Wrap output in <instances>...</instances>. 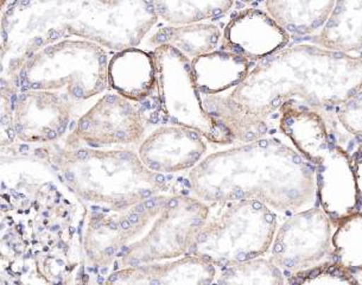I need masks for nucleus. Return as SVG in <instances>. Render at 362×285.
Wrapping results in <instances>:
<instances>
[{
    "label": "nucleus",
    "instance_id": "1",
    "mask_svg": "<svg viewBox=\"0 0 362 285\" xmlns=\"http://www.w3.org/2000/svg\"><path fill=\"white\" fill-rule=\"evenodd\" d=\"M361 89L362 56L296 45L257 63L232 92L201 95V100L241 144L269 136L271 122L286 101L333 111Z\"/></svg>",
    "mask_w": 362,
    "mask_h": 285
},
{
    "label": "nucleus",
    "instance_id": "25",
    "mask_svg": "<svg viewBox=\"0 0 362 285\" xmlns=\"http://www.w3.org/2000/svg\"><path fill=\"white\" fill-rule=\"evenodd\" d=\"M333 113L341 127L362 144V89L334 108Z\"/></svg>",
    "mask_w": 362,
    "mask_h": 285
},
{
    "label": "nucleus",
    "instance_id": "5",
    "mask_svg": "<svg viewBox=\"0 0 362 285\" xmlns=\"http://www.w3.org/2000/svg\"><path fill=\"white\" fill-rule=\"evenodd\" d=\"M207 220L196 234L189 256L218 270L262 258L270 251L278 228L277 214L258 201L209 204Z\"/></svg>",
    "mask_w": 362,
    "mask_h": 285
},
{
    "label": "nucleus",
    "instance_id": "15",
    "mask_svg": "<svg viewBox=\"0 0 362 285\" xmlns=\"http://www.w3.org/2000/svg\"><path fill=\"white\" fill-rule=\"evenodd\" d=\"M276 119L281 134L314 167L335 143L323 113L300 101L284 103L278 110Z\"/></svg>",
    "mask_w": 362,
    "mask_h": 285
},
{
    "label": "nucleus",
    "instance_id": "23",
    "mask_svg": "<svg viewBox=\"0 0 362 285\" xmlns=\"http://www.w3.org/2000/svg\"><path fill=\"white\" fill-rule=\"evenodd\" d=\"M218 285H285V276L270 260L257 258L218 269Z\"/></svg>",
    "mask_w": 362,
    "mask_h": 285
},
{
    "label": "nucleus",
    "instance_id": "26",
    "mask_svg": "<svg viewBox=\"0 0 362 285\" xmlns=\"http://www.w3.org/2000/svg\"><path fill=\"white\" fill-rule=\"evenodd\" d=\"M351 157L353 171H354L355 183H356V189H358V201H360V206L362 207V144L358 145Z\"/></svg>",
    "mask_w": 362,
    "mask_h": 285
},
{
    "label": "nucleus",
    "instance_id": "11",
    "mask_svg": "<svg viewBox=\"0 0 362 285\" xmlns=\"http://www.w3.org/2000/svg\"><path fill=\"white\" fill-rule=\"evenodd\" d=\"M207 143L192 129L168 124L145 136L138 145L137 155L148 170L169 178L197 167L207 156Z\"/></svg>",
    "mask_w": 362,
    "mask_h": 285
},
{
    "label": "nucleus",
    "instance_id": "4",
    "mask_svg": "<svg viewBox=\"0 0 362 285\" xmlns=\"http://www.w3.org/2000/svg\"><path fill=\"white\" fill-rule=\"evenodd\" d=\"M52 161L63 185L96 209H122L176 192L170 178L148 170L131 149L71 146L56 152Z\"/></svg>",
    "mask_w": 362,
    "mask_h": 285
},
{
    "label": "nucleus",
    "instance_id": "8",
    "mask_svg": "<svg viewBox=\"0 0 362 285\" xmlns=\"http://www.w3.org/2000/svg\"><path fill=\"white\" fill-rule=\"evenodd\" d=\"M333 225L320 206L288 215L278 226L269 260L286 277L333 262Z\"/></svg>",
    "mask_w": 362,
    "mask_h": 285
},
{
    "label": "nucleus",
    "instance_id": "10",
    "mask_svg": "<svg viewBox=\"0 0 362 285\" xmlns=\"http://www.w3.org/2000/svg\"><path fill=\"white\" fill-rule=\"evenodd\" d=\"M146 130L148 115L143 108L115 92L101 98L80 119L74 139L89 149H126L141 144Z\"/></svg>",
    "mask_w": 362,
    "mask_h": 285
},
{
    "label": "nucleus",
    "instance_id": "22",
    "mask_svg": "<svg viewBox=\"0 0 362 285\" xmlns=\"http://www.w3.org/2000/svg\"><path fill=\"white\" fill-rule=\"evenodd\" d=\"M333 262L351 274L362 271V211L344 219L333 233Z\"/></svg>",
    "mask_w": 362,
    "mask_h": 285
},
{
    "label": "nucleus",
    "instance_id": "12",
    "mask_svg": "<svg viewBox=\"0 0 362 285\" xmlns=\"http://www.w3.org/2000/svg\"><path fill=\"white\" fill-rule=\"evenodd\" d=\"M288 43L290 36L265 10L246 4L230 16L222 29L220 49L258 63L281 52Z\"/></svg>",
    "mask_w": 362,
    "mask_h": 285
},
{
    "label": "nucleus",
    "instance_id": "16",
    "mask_svg": "<svg viewBox=\"0 0 362 285\" xmlns=\"http://www.w3.org/2000/svg\"><path fill=\"white\" fill-rule=\"evenodd\" d=\"M108 85L136 104L156 95V64L152 52L134 48L117 52L108 63Z\"/></svg>",
    "mask_w": 362,
    "mask_h": 285
},
{
    "label": "nucleus",
    "instance_id": "3",
    "mask_svg": "<svg viewBox=\"0 0 362 285\" xmlns=\"http://www.w3.org/2000/svg\"><path fill=\"white\" fill-rule=\"evenodd\" d=\"M209 209L183 192L156 195L122 209L93 208L83 230L86 265L112 272L181 258Z\"/></svg>",
    "mask_w": 362,
    "mask_h": 285
},
{
    "label": "nucleus",
    "instance_id": "7",
    "mask_svg": "<svg viewBox=\"0 0 362 285\" xmlns=\"http://www.w3.org/2000/svg\"><path fill=\"white\" fill-rule=\"evenodd\" d=\"M156 64V98L169 124L185 126L216 145H234L233 136L208 115L196 87L192 61L167 45L152 50Z\"/></svg>",
    "mask_w": 362,
    "mask_h": 285
},
{
    "label": "nucleus",
    "instance_id": "20",
    "mask_svg": "<svg viewBox=\"0 0 362 285\" xmlns=\"http://www.w3.org/2000/svg\"><path fill=\"white\" fill-rule=\"evenodd\" d=\"M334 0H269L262 3L271 18L291 37L314 36L323 28L335 6Z\"/></svg>",
    "mask_w": 362,
    "mask_h": 285
},
{
    "label": "nucleus",
    "instance_id": "18",
    "mask_svg": "<svg viewBox=\"0 0 362 285\" xmlns=\"http://www.w3.org/2000/svg\"><path fill=\"white\" fill-rule=\"evenodd\" d=\"M222 29L215 23L192 25L156 26L141 45L152 52L167 45L187 59H192L216 52L221 47Z\"/></svg>",
    "mask_w": 362,
    "mask_h": 285
},
{
    "label": "nucleus",
    "instance_id": "21",
    "mask_svg": "<svg viewBox=\"0 0 362 285\" xmlns=\"http://www.w3.org/2000/svg\"><path fill=\"white\" fill-rule=\"evenodd\" d=\"M151 4L159 21L165 25L182 26L214 23L230 13L237 3L228 0H159L151 1Z\"/></svg>",
    "mask_w": 362,
    "mask_h": 285
},
{
    "label": "nucleus",
    "instance_id": "14",
    "mask_svg": "<svg viewBox=\"0 0 362 285\" xmlns=\"http://www.w3.org/2000/svg\"><path fill=\"white\" fill-rule=\"evenodd\" d=\"M218 270L197 257L124 267L108 274L104 285H211Z\"/></svg>",
    "mask_w": 362,
    "mask_h": 285
},
{
    "label": "nucleus",
    "instance_id": "24",
    "mask_svg": "<svg viewBox=\"0 0 362 285\" xmlns=\"http://www.w3.org/2000/svg\"><path fill=\"white\" fill-rule=\"evenodd\" d=\"M288 285H361L351 271L335 262L288 277Z\"/></svg>",
    "mask_w": 362,
    "mask_h": 285
},
{
    "label": "nucleus",
    "instance_id": "2",
    "mask_svg": "<svg viewBox=\"0 0 362 285\" xmlns=\"http://www.w3.org/2000/svg\"><path fill=\"white\" fill-rule=\"evenodd\" d=\"M185 185V193L207 204L258 201L288 216L318 206L314 165L270 134L206 156Z\"/></svg>",
    "mask_w": 362,
    "mask_h": 285
},
{
    "label": "nucleus",
    "instance_id": "9",
    "mask_svg": "<svg viewBox=\"0 0 362 285\" xmlns=\"http://www.w3.org/2000/svg\"><path fill=\"white\" fill-rule=\"evenodd\" d=\"M43 82L52 88L67 89L69 97L85 100L108 86L107 52L85 41H66L49 48L45 56Z\"/></svg>",
    "mask_w": 362,
    "mask_h": 285
},
{
    "label": "nucleus",
    "instance_id": "17",
    "mask_svg": "<svg viewBox=\"0 0 362 285\" xmlns=\"http://www.w3.org/2000/svg\"><path fill=\"white\" fill-rule=\"evenodd\" d=\"M247 59L234 52L218 49L192 61L196 87L201 95H222L232 92L251 71Z\"/></svg>",
    "mask_w": 362,
    "mask_h": 285
},
{
    "label": "nucleus",
    "instance_id": "6",
    "mask_svg": "<svg viewBox=\"0 0 362 285\" xmlns=\"http://www.w3.org/2000/svg\"><path fill=\"white\" fill-rule=\"evenodd\" d=\"M52 37L75 35L112 52L141 47L159 19L151 1L61 3Z\"/></svg>",
    "mask_w": 362,
    "mask_h": 285
},
{
    "label": "nucleus",
    "instance_id": "27",
    "mask_svg": "<svg viewBox=\"0 0 362 285\" xmlns=\"http://www.w3.org/2000/svg\"><path fill=\"white\" fill-rule=\"evenodd\" d=\"M358 56H362V52H361V54H360V55H358Z\"/></svg>",
    "mask_w": 362,
    "mask_h": 285
},
{
    "label": "nucleus",
    "instance_id": "13",
    "mask_svg": "<svg viewBox=\"0 0 362 285\" xmlns=\"http://www.w3.org/2000/svg\"><path fill=\"white\" fill-rule=\"evenodd\" d=\"M318 206L332 221L333 227L360 211L351 157L334 143L315 165Z\"/></svg>",
    "mask_w": 362,
    "mask_h": 285
},
{
    "label": "nucleus",
    "instance_id": "19",
    "mask_svg": "<svg viewBox=\"0 0 362 285\" xmlns=\"http://www.w3.org/2000/svg\"><path fill=\"white\" fill-rule=\"evenodd\" d=\"M310 40L315 45L327 50L360 55L362 52V0L337 1L328 21Z\"/></svg>",
    "mask_w": 362,
    "mask_h": 285
}]
</instances>
